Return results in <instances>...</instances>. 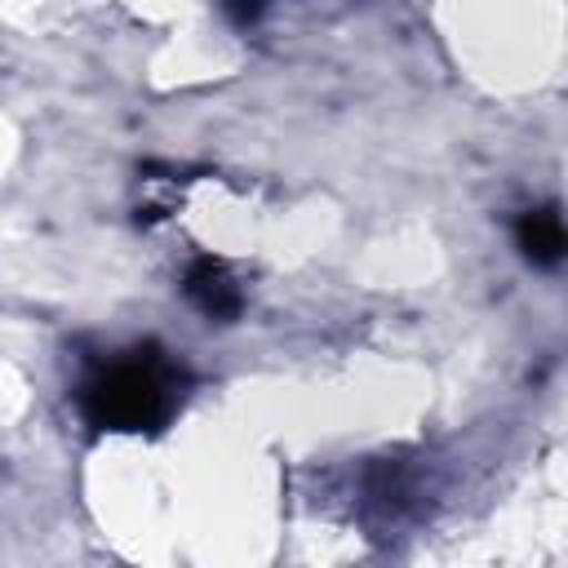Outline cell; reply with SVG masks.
Wrapping results in <instances>:
<instances>
[{
  "instance_id": "cell-1",
  "label": "cell",
  "mask_w": 568,
  "mask_h": 568,
  "mask_svg": "<svg viewBox=\"0 0 568 568\" xmlns=\"http://www.w3.org/2000/svg\"><path fill=\"white\" fill-rule=\"evenodd\" d=\"M173 390L178 368L160 351H129L84 382L80 404L98 430H146L169 417Z\"/></svg>"
},
{
  "instance_id": "cell-3",
  "label": "cell",
  "mask_w": 568,
  "mask_h": 568,
  "mask_svg": "<svg viewBox=\"0 0 568 568\" xmlns=\"http://www.w3.org/2000/svg\"><path fill=\"white\" fill-rule=\"evenodd\" d=\"M515 244L532 266H555L564 257V222L555 209H528L515 226Z\"/></svg>"
},
{
  "instance_id": "cell-2",
  "label": "cell",
  "mask_w": 568,
  "mask_h": 568,
  "mask_svg": "<svg viewBox=\"0 0 568 568\" xmlns=\"http://www.w3.org/2000/svg\"><path fill=\"white\" fill-rule=\"evenodd\" d=\"M186 297L195 311H204L209 320H235L240 306H244V293L235 284V275L226 271V262L217 257H200L186 266Z\"/></svg>"
}]
</instances>
